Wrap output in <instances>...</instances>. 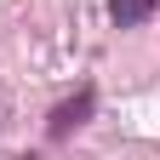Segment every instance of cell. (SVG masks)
I'll return each mask as SVG.
<instances>
[{
  "label": "cell",
  "instance_id": "7a4b0ae2",
  "mask_svg": "<svg viewBox=\"0 0 160 160\" xmlns=\"http://www.w3.org/2000/svg\"><path fill=\"white\" fill-rule=\"evenodd\" d=\"M154 17V0H109V23L114 29H137Z\"/></svg>",
  "mask_w": 160,
  "mask_h": 160
},
{
  "label": "cell",
  "instance_id": "6da1fadb",
  "mask_svg": "<svg viewBox=\"0 0 160 160\" xmlns=\"http://www.w3.org/2000/svg\"><path fill=\"white\" fill-rule=\"evenodd\" d=\"M92 109H97V92H92V86H80L69 103H57V109H52V120H46V137H52V143H63L74 126H86V114H92Z\"/></svg>",
  "mask_w": 160,
  "mask_h": 160
}]
</instances>
